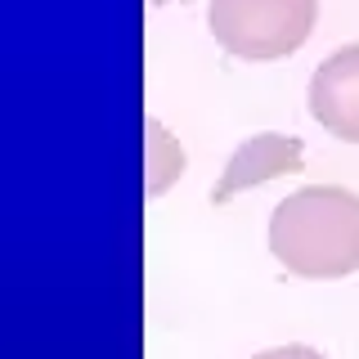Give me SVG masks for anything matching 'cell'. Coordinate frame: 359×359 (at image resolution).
<instances>
[{"label": "cell", "instance_id": "7a4b0ae2", "mask_svg": "<svg viewBox=\"0 0 359 359\" xmlns=\"http://www.w3.org/2000/svg\"><path fill=\"white\" fill-rule=\"evenodd\" d=\"M319 0H211L207 27L238 59H283L310 41Z\"/></svg>", "mask_w": 359, "mask_h": 359}, {"label": "cell", "instance_id": "8992f818", "mask_svg": "<svg viewBox=\"0 0 359 359\" xmlns=\"http://www.w3.org/2000/svg\"><path fill=\"white\" fill-rule=\"evenodd\" d=\"M252 359H328V355H319L314 346H274V351H261Z\"/></svg>", "mask_w": 359, "mask_h": 359}, {"label": "cell", "instance_id": "3957f363", "mask_svg": "<svg viewBox=\"0 0 359 359\" xmlns=\"http://www.w3.org/2000/svg\"><path fill=\"white\" fill-rule=\"evenodd\" d=\"M310 117L337 140L359 144V45H341L314 67Z\"/></svg>", "mask_w": 359, "mask_h": 359}, {"label": "cell", "instance_id": "6da1fadb", "mask_svg": "<svg viewBox=\"0 0 359 359\" xmlns=\"http://www.w3.org/2000/svg\"><path fill=\"white\" fill-rule=\"evenodd\" d=\"M269 252L301 278H346L359 269V194L306 184L269 216Z\"/></svg>", "mask_w": 359, "mask_h": 359}, {"label": "cell", "instance_id": "277c9868", "mask_svg": "<svg viewBox=\"0 0 359 359\" xmlns=\"http://www.w3.org/2000/svg\"><path fill=\"white\" fill-rule=\"evenodd\" d=\"M306 166V149H301L297 135H252V140H243L238 149H233L229 166H224L220 184L211 189V202H229L238 198L243 189H256L265 184V180H278V175H292Z\"/></svg>", "mask_w": 359, "mask_h": 359}, {"label": "cell", "instance_id": "52a82bcc", "mask_svg": "<svg viewBox=\"0 0 359 359\" xmlns=\"http://www.w3.org/2000/svg\"><path fill=\"white\" fill-rule=\"evenodd\" d=\"M153 5H162V0H153Z\"/></svg>", "mask_w": 359, "mask_h": 359}, {"label": "cell", "instance_id": "5b68a950", "mask_svg": "<svg viewBox=\"0 0 359 359\" xmlns=\"http://www.w3.org/2000/svg\"><path fill=\"white\" fill-rule=\"evenodd\" d=\"M184 171V149L157 117H144V194L162 198Z\"/></svg>", "mask_w": 359, "mask_h": 359}]
</instances>
